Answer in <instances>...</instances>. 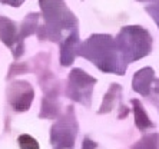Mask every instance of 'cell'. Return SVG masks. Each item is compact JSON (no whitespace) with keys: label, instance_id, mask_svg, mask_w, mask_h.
Listing matches in <instances>:
<instances>
[{"label":"cell","instance_id":"1","mask_svg":"<svg viewBox=\"0 0 159 149\" xmlns=\"http://www.w3.org/2000/svg\"><path fill=\"white\" fill-rule=\"evenodd\" d=\"M82 55H85L88 59L93 60L98 66L105 72H119L123 66L118 59V53L113 42L106 34H95L82 46Z\"/></svg>","mask_w":159,"mask_h":149},{"label":"cell","instance_id":"2","mask_svg":"<svg viewBox=\"0 0 159 149\" xmlns=\"http://www.w3.org/2000/svg\"><path fill=\"white\" fill-rule=\"evenodd\" d=\"M151 36L139 26L123 27L118 36V49L129 60H136L148 55L151 50Z\"/></svg>","mask_w":159,"mask_h":149},{"label":"cell","instance_id":"3","mask_svg":"<svg viewBox=\"0 0 159 149\" xmlns=\"http://www.w3.org/2000/svg\"><path fill=\"white\" fill-rule=\"evenodd\" d=\"M70 83L73 88V92H76L75 99H80V93H85V90H90V88L95 83V79L83 73L82 70H73L70 74ZM90 93V92H89Z\"/></svg>","mask_w":159,"mask_h":149},{"label":"cell","instance_id":"4","mask_svg":"<svg viewBox=\"0 0 159 149\" xmlns=\"http://www.w3.org/2000/svg\"><path fill=\"white\" fill-rule=\"evenodd\" d=\"M153 79V72L149 67H145L141 72H138L133 78V89L138 90L139 93L148 95L151 89V83Z\"/></svg>","mask_w":159,"mask_h":149},{"label":"cell","instance_id":"5","mask_svg":"<svg viewBox=\"0 0 159 149\" xmlns=\"http://www.w3.org/2000/svg\"><path fill=\"white\" fill-rule=\"evenodd\" d=\"M133 108H135V113H136V123H138V126L141 128V129H146V128L151 126V125H152L151 120L148 119V116H146V113H145L143 108L139 105V102H138V101H133Z\"/></svg>","mask_w":159,"mask_h":149},{"label":"cell","instance_id":"6","mask_svg":"<svg viewBox=\"0 0 159 149\" xmlns=\"http://www.w3.org/2000/svg\"><path fill=\"white\" fill-rule=\"evenodd\" d=\"M159 146V136L158 135H149L142 141H139L133 149H158Z\"/></svg>","mask_w":159,"mask_h":149},{"label":"cell","instance_id":"7","mask_svg":"<svg viewBox=\"0 0 159 149\" xmlns=\"http://www.w3.org/2000/svg\"><path fill=\"white\" fill-rule=\"evenodd\" d=\"M19 143H20V148L22 149H39L37 142L32 136H27V135H22L19 138Z\"/></svg>","mask_w":159,"mask_h":149},{"label":"cell","instance_id":"8","mask_svg":"<svg viewBox=\"0 0 159 149\" xmlns=\"http://www.w3.org/2000/svg\"><path fill=\"white\" fill-rule=\"evenodd\" d=\"M148 10L152 15V17L156 20V23H158V26H159V2H156V3L153 4V6H151Z\"/></svg>","mask_w":159,"mask_h":149},{"label":"cell","instance_id":"9","mask_svg":"<svg viewBox=\"0 0 159 149\" xmlns=\"http://www.w3.org/2000/svg\"><path fill=\"white\" fill-rule=\"evenodd\" d=\"M158 92H159V83H158Z\"/></svg>","mask_w":159,"mask_h":149}]
</instances>
